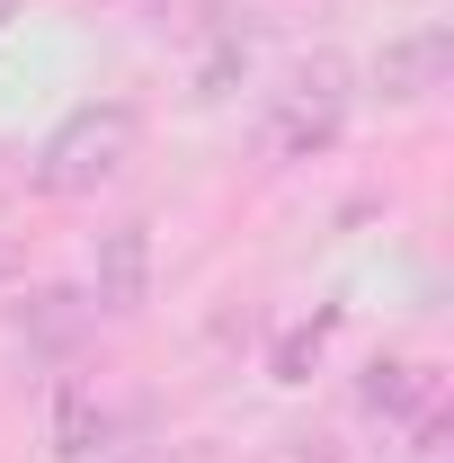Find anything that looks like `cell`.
I'll list each match as a JSON object with an SVG mask.
<instances>
[{
    "instance_id": "cell-1",
    "label": "cell",
    "mask_w": 454,
    "mask_h": 463,
    "mask_svg": "<svg viewBox=\"0 0 454 463\" xmlns=\"http://www.w3.org/2000/svg\"><path fill=\"white\" fill-rule=\"evenodd\" d=\"M134 143H143V116L125 108V99H90V108H71L36 143V187L45 196H99L134 161Z\"/></svg>"
},
{
    "instance_id": "cell-2",
    "label": "cell",
    "mask_w": 454,
    "mask_h": 463,
    "mask_svg": "<svg viewBox=\"0 0 454 463\" xmlns=\"http://www.w3.org/2000/svg\"><path fill=\"white\" fill-rule=\"evenodd\" d=\"M339 134H347V62L339 54L294 62V80H285L277 108H268V152H277V161H312V152H330Z\"/></svg>"
},
{
    "instance_id": "cell-3",
    "label": "cell",
    "mask_w": 454,
    "mask_h": 463,
    "mask_svg": "<svg viewBox=\"0 0 454 463\" xmlns=\"http://www.w3.org/2000/svg\"><path fill=\"white\" fill-rule=\"evenodd\" d=\"M454 71V27L446 18H419V27H401L374 45V90L393 99V108H419V99H437Z\"/></svg>"
},
{
    "instance_id": "cell-4",
    "label": "cell",
    "mask_w": 454,
    "mask_h": 463,
    "mask_svg": "<svg viewBox=\"0 0 454 463\" xmlns=\"http://www.w3.org/2000/svg\"><path fill=\"white\" fill-rule=\"evenodd\" d=\"M90 303L116 312V321H134L143 303H152V223L143 214H125V223L99 232V259H90Z\"/></svg>"
},
{
    "instance_id": "cell-5",
    "label": "cell",
    "mask_w": 454,
    "mask_h": 463,
    "mask_svg": "<svg viewBox=\"0 0 454 463\" xmlns=\"http://www.w3.org/2000/svg\"><path fill=\"white\" fill-rule=\"evenodd\" d=\"M45 437H54L62 463H90L99 455V437H108V410H99V392L90 383H62L54 410H45Z\"/></svg>"
},
{
    "instance_id": "cell-6",
    "label": "cell",
    "mask_w": 454,
    "mask_h": 463,
    "mask_svg": "<svg viewBox=\"0 0 454 463\" xmlns=\"http://www.w3.org/2000/svg\"><path fill=\"white\" fill-rule=\"evenodd\" d=\"M356 402L374 410V419H401V410H428V402H437V374H428V365H410V356H383V365H365Z\"/></svg>"
},
{
    "instance_id": "cell-7",
    "label": "cell",
    "mask_w": 454,
    "mask_h": 463,
    "mask_svg": "<svg viewBox=\"0 0 454 463\" xmlns=\"http://www.w3.org/2000/svg\"><path fill=\"white\" fill-rule=\"evenodd\" d=\"M71 330H80V294L45 286V294H27V303H18V339H45V347H62Z\"/></svg>"
},
{
    "instance_id": "cell-8",
    "label": "cell",
    "mask_w": 454,
    "mask_h": 463,
    "mask_svg": "<svg viewBox=\"0 0 454 463\" xmlns=\"http://www.w3.org/2000/svg\"><path fill=\"white\" fill-rule=\"evenodd\" d=\"M330 330H339V312H321L312 330H294V339L277 347V383H303V365H312V356L330 347Z\"/></svg>"
},
{
    "instance_id": "cell-9",
    "label": "cell",
    "mask_w": 454,
    "mask_h": 463,
    "mask_svg": "<svg viewBox=\"0 0 454 463\" xmlns=\"http://www.w3.org/2000/svg\"><path fill=\"white\" fill-rule=\"evenodd\" d=\"M241 71H250V45H241V36H223L214 54L196 62V99H223V90L241 80Z\"/></svg>"
},
{
    "instance_id": "cell-10",
    "label": "cell",
    "mask_w": 454,
    "mask_h": 463,
    "mask_svg": "<svg viewBox=\"0 0 454 463\" xmlns=\"http://www.w3.org/2000/svg\"><path fill=\"white\" fill-rule=\"evenodd\" d=\"M18 9H27V0H0V36H9V27H18Z\"/></svg>"
}]
</instances>
